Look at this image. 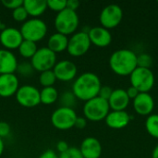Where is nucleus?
I'll return each instance as SVG.
<instances>
[{
	"label": "nucleus",
	"mask_w": 158,
	"mask_h": 158,
	"mask_svg": "<svg viewBox=\"0 0 158 158\" xmlns=\"http://www.w3.org/2000/svg\"><path fill=\"white\" fill-rule=\"evenodd\" d=\"M101 87V80L95 73L84 72L74 80L71 92L78 100L87 102L98 96Z\"/></svg>",
	"instance_id": "obj_1"
},
{
	"label": "nucleus",
	"mask_w": 158,
	"mask_h": 158,
	"mask_svg": "<svg viewBox=\"0 0 158 158\" xmlns=\"http://www.w3.org/2000/svg\"><path fill=\"white\" fill-rule=\"evenodd\" d=\"M108 63L115 74L122 77L130 76L137 68V54L131 49H118L112 53Z\"/></svg>",
	"instance_id": "obj_2"
},
{
	"label": "nucleus",
	"mask_w": 158,
	"mask_h": 158,
	"mask_svg": "<svg viewBox=\"0 0 158 158\" xmlns=\"http://www.w3.org/2000/svg\"><path fill=\"white\" fill-rule=\"evenodd\" d=\"M80 24V19L77 11L65 8L64 10L58 12L55 18L54 25L56 32L62 33L64 35H72L76 32Z\"/></svg>",
	"instance_id": "obj_3"
},
{
	"label": "nucleus",
	"mask_w": 158,
	"mask_h": 158,
	"mask_svg": "<svg viewBox=\"0 0 158 158\" xmlns=\"http://www.w3.org/2000/svg\"><path fill=\"white\" fill-rule=\"evenodd\" d=\"M24 40L37 43L47 34L48 28L44 20L40 18H31L21 24L19 29Z\"/></svg>",
	"instance_id": "obj_4"
},
{
	"label": "nucleus",
	"mask_w": 158,
	"mask_h": 158,
	"mask_svg": "<svg viewBox=\"0 0 158 158\" xmlns=\"http://www.w3.org/2000/svg\"><path fill=\"white\" fill-rule=\"evenodd\" d=\"M83 116L87 120L93 122H98L105 120L108 113L110 112V107L108 102L99 96H96L83 105Z\"/></svg>",
	"instance_id": "obj_5"
},
{
	"label": "nucleus",
	"mask_w": 158,
	"mask_h": 158,
	"mask_svg": "<svg viewBox=\"0 0 158 158\" xmlns=\"http://www.w3.org/2000/svg\"><path fill=\"white\" fill-rule=\"evenodd\" d=\"M130 81L131 86L139 93H149L155 85L156 79L151 69L137 67L130 75Z\"/></svg>",
	"instance_id": "obj_6"
},
{
	"label": "nucleus",
	"mask_w": 158,
	"mask_h": 158,
	"mask_svg": "<svg viewBox=\"0 0 158 158\" xmlns=\"http://www.w3.org/2000/svg\"><path fill=\"white\" fill-rule=\"evenodd\" d=\"M78 116L73 108L59 106L51 115L52 125L59 131H68L75 126Z\"/></svg>",
	"instance_id": "obj_7"
},
{
	"label": "nucleus",
	"mask_w": 158,
	"mask_h": 158,
	"mask_svg": "<svg viewBox=\"0 0 158 158\" xmlns=\"http://www.w3.org/2000/svg\"><path fill=\"white\" fill-rule=\"evenodd\" d=\"M31 64L35 71L40 73L45 70L53 69L56 64V54L47 46L38 48L37 52L31 58Z\"/></svg>",
	"instance_id": "obj_8"
},
{
	"label": "nucleus",
	"mask_w": 158,
	"mask_h": 158,
	"mask_svg": "<svg viewBox=\"0 0 158 158\" xmlns=\"http://www.w3.org/2000/svg\"><path fill=\"white\" fill-rule=\"evenodd\" d=\"M92 44L86 31H76L69 37L67 52L73 57L84 56L90 49Z\"/></svg>",
	"instance_id": "obj_9"
},
{
	"label": "nucleus",
	"mask_w": 158,
	"mask_h": 158,
	"mask_svg": "<svg viewBox=\"0 0 158 158\" xmlns=\"http://www.w3.org/2000/svg\"><path fill=\"white\" fill-rule=\"evenodd\" d=\"M123 19L122 7L117 4L106 6L99 15V21L102 27L110 30L118 27Z\"/></svg>",
	"instance_id": "obj_10"
},
{
	"label": "nucleus",
	"mask_w": 158,
	"mask_h": 158,
	"mask_svg": "<svg viewBox=\"0 0 158 158\" xmlns=\"http://www.w3.org/2000/svg\"><path fill=\"white\" fill-rule=\"evenodd\" d=\"M15 96L17 102L23 107L31 108L41 104L40 91L33 85L25 84L19 86Z\"/></svg>",
	"instance_id": "obj_11"
},
{
	"label": "nucleus",
	"mask_w": 158,
	"mask_h": 158,
	"mask_svg": "<svg viewBox=\"0 0 158 158\" xmlns=\"http://www.w3.org/2000/svg\"><path fill=\"white\" fill-rule=\"evenodd\" d=\"M23 40L19 29L15 27H5L0 31V44L4 49L9 51L18 49Z\"/></svg>",
	"instance_id": "obj_12"
},
{
	"label": "nucleus",
	"mask_w": 158,
	"mask_h": 158,
	"mask_svg": "<svg viewBox=\"0 0 158 158\" xmlns=\"http://www.w3.org/2000/svg\"><path fill=\"white\" fill-rule=\"evenodd\" d=\"M53 71L56 75V80L60 81H71L77 78L78 74V68L76 64L70 60L63 59L55 65Z\"/></svg>",
	"instance_id": "obj_13"
},
{
	"label": "nucleus",
	"mask_w": 158,
	"mask_h": 158,
	"mask_svg": "<svg viewBox=\"0 0 158 158\" xmlns=\"http://www.w3.org/2000/svg\"><path fill=\"white\" fill-rule=\"evenodd\" d=\"M134 111L140 116H150L155 108V100L149 93H140L133 100Z\"/></svg>",
	"instance_id": "obj_14"
},
{
	"label": "nucleus",
	"mask_w": 158,
	"mask_h": 158,
	"mask_svg": "<svg viewBox=\"0 0 158 158\" xmlns=\"http://www.w3.org/2000/svg\"><path fill=\"white\" fill-rule=\"evenodd\" d=\"M88 36L91 44L100 48L108 46L112 42V34L110 31L102 26L90 28L88 31Z\"/></svg>",
	"instance_id": "obj_15"
},
{
	"label": "nucleus",
	"mask_w": 158,
	"mask_h": 158,
	"mask_svg": "<svg viewBox=\"0 0 158 158\" xmlns=\"http://www.w3.org/2000/svg\"><path fill=\"white\" fill-rule=\"evenodd\" d=\"M19 81L15 73L0 75V97L8 98L16 94Z\"/></svg>",
	"instance_id": "obj_16"
},
{
	"label": "nucleus",
	"mask_w": 158,
	"mask_h": 158,
	"mask_svg": "<svg viewBox=\"0 0 158 158\" xmlns=\"http://www.w3.org/2000/svg\"><path fill=\"white\" fill-rule=\"evenodd\" d=\"M79 149L83 158H100L103 151L100 141L95 137L85 138Z\"/></svg>",
	"instance_id": "obj_17"
},
{
	"label": "nucleus",
	"mask_w": 158,
	"mask_h": 158,
	"mask_svg": "<svg viewBox=\"0 0 158 158\" xmlns=\"http://www.w3.org/2000/svg\"><path fill=\"white\" fill-rule=\"evenodd\" d=\"M105 121L108 128L113 130H121L129 125L131 116L126 111H110Z\"/></svg>",
	"instance_id": "obj_18"
},
{
	"label": "nucleus",
	"mask_w": 158,
	"mask_h": 158,
	"mask_svg": "<svg viewBox=\"0 0 158 158\" xmlns=\"http://www.w3.org/2000/svg\"><path fill=\"white\" fill-rule=\"evenodd\" d=\"M131 99L129 98L126 90L118 88L114 89L111 96L108 99V105L112 111H125L129 106Z\"/></svg>",
	"instance_id": "obj_19"
},
{
	"label": "nucleus",
	"mask_w": 158,
	"mask_h": 158,
	"mask_svg": "<svg viewBox=\"0 0 158 158\" xmlns=\"http://www.w3.org/2000/svg\"><path fill=\"white\" fill-rule=\"evenodd\" d=\"M18 59L12 51L0 49V75L15 73L18 68Z\"/></svg>",
	"instance_id": "obj_20"
},
{
	"label": "nucleus",
	"mask_w": 158,
	"mask_h": 158,
	"mask_svg": "<svg viewBox=\"0 0 158 158\" xmlns=\"http://www.w3.org/2000/svg\"><path fill=\"white\" fill-rule=\"evenodd\" d=\"M69 44V36L59 32L51 34L47 40V47L54 53L58 54L67 50Z\"/></svg>",
	"instance_id": "obj_21"
},
{
	"label": "nucleus",
	"mask_w": 158,
	"mask_h": 158,
	"mask_svg": "<svg viewBox=\"0 0 158 158\" xmlns=\"http://www.w3.org/2000/svg\"><path fill=\"white\" fill-rule=\"evenodd\" d=\"M23 6L31 18H40L47 9L45 0H23Z\"/></svg>",
	"instance_id": "obj_22"
},
{
	"label": "nucleus",
	"mask_w": 158,
	"mask_h": 158,
	"mask_svg": "<svg viewBox=\"0 0 158 158\" xmlns=\"http://www.w3.org/2000/svg\"><path fill=\"white\" fill-rule=\"evenodd\" d=\"M59 98V94L56 88L52 87H44L40 91V100L41 103L45 106H50L55 104Z\"/></svg>",
	"instance_id": "obj_23"
},
{
	"label": "nucleus",
	"mask_w": 158,
	"mask_h": 158,
	"mask_svg": "<svg viewBox=\"0 0 158 158\" xmlns=\"http://www.w3.org/2000/svg\"><path fill=\"white\" fill-rule=\"evenodd\" d=\"M37 50H38L37 44L31 42V41H27V40H23V42L18 48L19 54L22 57L28 58V59H31L34 56V54L37 52Z\"/></svg>",
	"instance_id": "obj_24"
},
{
	"label": "nucleus",
	"mask_w": 158,
	"mask_h": 158,
	"mask_svg": "<svg viewBox=\"0 0 158 158\" xmlns=\"http://www.w3.org/2000/svg\"><path fill=\"white\" fill-rule=\"evenodd\" d=\"M145 130L150 136L158 139V114H151L145 120Z\"/></svg>",
	"instance_id": "obj_25"
},
{
	"label": "nucleus",
	"mask_w": 158,
	"mask_h": 158,
	"mask_svg": "<svg viewBox=\"0 0 158 158\" xmlns=\"http://www.w3.org/2000/svg\"><path fill=\"white\" fill-rule=\"evenodd\" d=\"M56 81L57 80L56 78V75H55L53 69L45 70V71H43L40 73L39 81H40V84L43 86V88L54 86V84L56 83Z\"/></svg>",
	"instance_id": "obj_26"
},
{
	"label": "nucleus",
	"mask_w": 158,
	"mask_h": 158,
	"mask_svg": "<svg viewBox=\"0 0 158 158\" xmlns=\"http://www.w3.org/2000/svg\"><path fill=\"white\" fill-rule=\"evenodd\" d=\"M58 99H59V102L61 104L60 106L69 107V108H73V106H75L76 102H77V98L71 91L64 92L63 94H61L59 95Z\"/></svg>",
	"instance_id": "obj_27"
},
{
	"label": "nucleus",
	"mask_w": 158,
	"mask_h": 158,
	"mask_svg": "<svg viewBox=\"0 0 158 158\" xmlns=\"http://www.w3.org/2000/svg\"><path fill=\"white\" fill-rule=\"evenodd\" d=\"M34 71L35 70L33 69L31 62H27V61L19 63L17 70H16V72L19 73L22 77H30V76H31L33 74Z\"/></svg>",
	"instance_id": "obj_28"
},
{
	"label": "nucleus",
	"mask_w": 158,
	"mask_h": 158,
	"mask_svg": "<svg viewBox=\"0 0 158 158\" xmlns=\"http://www.w3.org/2000/svg\"><path fill=\"white\" fill-rule=\"evenodd\" d=\"M153 65V57L147 54L143 53L140 55H137V67L144 68V69H151Z\"/></svg>",
	"instance_id": "obj_29"
},
{
	"label": "nucleus",
	"mask_w": 158,
	"mask_h": 158,
	"mask_svg": "<svg viewBox=\"0 0 158 158\" xmlns=\"http://www.w3.org/2000/svg\"><path fill=\"white\" fill-rule=\"evenodd\" d=\"M28 13L26 9L24 8L23 5L19 7H17L16 9L12 10V18L17 22H25L28 19Z\"/></svg>",
	"instance_id": "obj_30"
},
{
	"label": "nucleus",
	"mask_w": 158,
	"mask_h": 158,
	"mask_svg": "<svg viewBox=\"0 0 158 158\" xmlns=\"http://www.w3.org/2000/svg\"><path fill=\"white\" fill-rule=\"evenodd\" d=\"M46 4L47 8L57 13L67 8V0H47Z\"/></svg>",
	"instance_id": "obj_31"
},
{
	"label": "nucleus",
	"mask_w": 158,
	"mask_h": 158,
	"mask_svg": "<svg viewBox=\"0 0 158 158\" xmlns=\"http://www.w3.org/2000/svg\"><path fill=\"white\" fill-rule=\"evenodd\" d=\"M59 158H83V156L79 148L69 147L66 152L59 154Z\"/></svg>",
	"instance_id": "obj_32"
},
{
	"label": "nucleus",
	"mask_w": 158,
	"mask_h": 158,
	"mask_svg": "<svg viewBox=\"0 0 158 158\" xmlns=\"http://www.w3.org/2000/svg\"><path fill=\"white\" fill-rule=\"evenodd\" d=\"M2 5L8 9L14 10L23 5V0H2Z\"/></svg>",
	"instance_id": "obj_33"
},
{
	"label": "nucleus",
	"mask_w": 158,
	"mask_h": 158,
	"mask_svg": "<svg viewBox=\"0 0 158 158\" xmlns=\"http://www.w3.org/2000/svg\"><path fill=\"white\" fill-rule=\"evenodd\" d=\"M112 93H113V89L110 86H106V85L103 86L102 85V87H101V89L99 91L98 96L105 99V100H106V101H108V99L111 96Z\"/></svg>",
	"instance_id": "obj_34"
},
{
	"label": "nucleus",
	"mask_w": 158,
	"mask_h": 158,
	"mask_svg": "<svg viewBox=\"0 0 158 158\" xmlns=\"http://www.w3.org/2000/svg\"><path fill=\"white\" fill-rule=\"evenodd\" d=\"M10 133V126L7 122L0 121V138L7 137Z\"/></svg>",
	"instance_id": "obj_35"
},
{
	"label": "nucleus",
	"mask_w": 158,
	"mask_h": 158,
	"mask_svg": "<svg viewBox=\"0 0 158 158\" xmlns=\"http://www.w3.org/2000/svg\"><path fill=\"white\" fill-rule=\"evenodd\" d=\"M87 126V119L84 117H78L76 121H75V126L77 129L82 130Z\"/></svg>",
	"instance_id": "obj_36"
},
{
	"label": "nucleus",
	"mask_w": 158,
	"mask_h": 158,
	"mask_svg": "<svg viewBox=\"0 0 158 158\" xmlns=\"http://www.w3.org/2000/svg\"><path fill=\"white\" fill-rule=\"evenodd\" d=\"M56 150H57V152H58L59 154H62V153L66 152V151L69 148V144H68L67 142H65V141H59V142L56 143Z\"/></svg>",
	"instance_id": "obj_37"
},
{
	"label": "nucleus",
	"mask_w": 158,
	"mask_h": 158,
	"mask_svg": "<svg viewBox=\"0 0 158 158\" xmlns=\"http://www.w3.org/2000/svg\"><path fill=\"white\" fill-rule=\"evenodd\" d=\"M39 158H59V156H58L54 150L49 149V150L44 151V152L39 156Z\"/></svg>",
	"instance_id": "obj_38"
},
{
	"label": "nucleus",
	"mask_w": 158,
	"mask_h": 158,
	"mask_svg": "<svg viewBox=\"0 0 158 158\" xmlns=\"http://www.w3.org/2000/svg\"><path fill=\"white\" fill-rule=\"evenodd\" d=\"M80 6V2L78 0H67V8L76 11Z\"/></svg>",
	"instance_id": "obj_39"
},
{
	"label": "nucleus",
	"mask_w": 158,
	"mask_h": 158,
	"mask_svg": "<svg viewBox=\"0 0 158 158\" xmlns=\"http://www.w3.org/2000/svg\"><path fill=\"white\" fill-rule=\"evenodd\" d=\"M126 93H127V94H128V96H129V98H130L131 100H133V99L140 94V93L137 91V89H135V88L132 87V86H130L129 88H127Z\"/></svg>",
	"instance_id": "obj_40"
},
{
	"label": "nucleus",
	"mask_w": 158,
	"mask_h": 158,
	"mask_svg": "<svg viewBox=\"0 0 158 158\" xmlns=\"http://www.w3.org/2000/svg\"><path fill=\"white\" fill-rule=\"evenodd\" d=\"M4 149H5V143H4V141H3V139H2V138H0V156L3 155Z\"/></svg>",
	"instance_id": "obj_41"
},
{
	"label": "nucleus",
	"mask_w": 158,
	"mask_h": 158,
	"mask_svg": "<svg viewBox=\"0 0 158 158\" xmlns=\"http://www.w3.org/2000/svg\"><path fill=\"white\" fill-rule=\"evenodd\" d=\"M152 158H158V144L154 148L152 152Z\"/></svg>",
	"instance_id": "obj_42"
},
{
	"label": "nucleus",
	"mask_w": 158,
	"mask_h": 158,
	"mask_svg": "<svg viewBox=\"0 0 158 158\" xmlns=\"http://www.w3.org/2000/svg\"><path fill=\"white\" fill-rule=\"evenodd\" d=\"M4 28H5V25L3 24V22H2V20L0 19V31H2V30L4 29Z\"/></svg>",
	"instance_id": "obj_43"
},
{
	"label": "nucleus",
	"mask_w": 158,
	"mask_h": 158,
	"mask_svg": "<svg viewBox=\"0 0 158 158\" xmlns=\"http://www.w3.org/2000/svg\"><path fill=\"white\" fill-rule=\"evenodd\" d=\"M157 3H158V1H157Z\"/></svg>",
	"instance_id": "obj_44"
}]
</instances>
